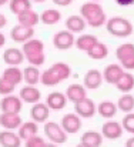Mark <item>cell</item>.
<instances>
[{
  "mask_svg": "<svg viewBox=\"0 0 134 147\" xmlns=\"http://www.w3.org/2000/svg\"><path fill=\"white\" fill-rule=\"evenodd\" d=\"M117 109L121 110L123 113H131L134 110V96L130 93H124L121 97L117 100Z\"/></svg>",
  "mask_w": 134,
  "mask_h": 147,
  "instance_id": "obj_30",
  "label": "cell"
},
{
  "mask_svg": "<svg viewBox=\"0 0 134 147\" xmlns=\"http://www.w3.org/2000/svg\"><path fill=\"white\" fill-rule=\"evenodd\" d=\"M48 116H50V109L47 107L46 103H34L33 107L30 109V117L37 124L47 121Z\"/></svg>",
  "mask_w": 134,
  "mask_h": 147,
  "instance_id": "obj_12",
  "label": "cell"
},
{
  "mask_svg": "<svg viewBox=\"0 0 134 147\" xmlns=\"http://www.w3.org/2000/svg\"><path fill=\"white\" fill-rule=\"evenodd\" d=\"M6 45V37H4V34L0 32V47H3Z\"/></svg>",
  "mask_w": 134,
  "mask_h": 147,
  "instance_id": "obj_44",
  "label": "cell"
},
{
  "mask_svg": "<svg viewBox=\"0 0 134 147\" xmlns=\"http://www.w3.org/2000/svg\"><path fill=\"white\" fill-rule=\"evenodd\" d=\"M44 147H59V144H54V143H46Z\"/></svg>",
  "mask_w": 134,
  "mask_h": 147,
  "instance_id": "obj_46",
  "label": "cell"
},
{
  "mask_svg": "<svg viewBox=\"0 0 134 147\" xmlns=\"http://www.w3.org/2000/svg\"><path fill=\"white\" fill-rule=\"evenodd\" d=\"M103 83V73L97 69H91L84 74L83 79V86L89 90H96L101 86Z\"/></svg>",
  "mask_w": 134,
  "mask_h": 147,
  "instance_id": "obj_11",
  "label": "cell"
},
{
  "mask_svg": "<svg viewBox=\"0 0 134 147\" xmlns=\"http://www.w3.org/2000/svg\"><path fill=\"white\" fill-rule=\"evenodd\" d=\"M60 126L63 127V130L67 133V134H76L80 129H81V120L80 117L74 113V114H66L63 119H61V123Z\"/></svg>",
  "mask_w": 134,
  "mask_h": 147,
  "instance_id": "obj_9",
  "label": "cell"
},
{
  "mask_svg": "<svg viewBox=\"0 0 134 147\" xmlns=\"http://www.w3.org/2000/svg\"><path fill=\"white\" fill-rule=\"evenodd\" d=\"M22 124V117L19 114H10L3 113L0 116V126L4 127V130H16Z\"/></svg>",
  "mask_w": 134,
  "mask_h": 147,
  "instance_id": "obj_19",
  "label": "cell"
},
{
  "mask_svg": "<svg viewBox=\"0 0 134 147\" xmlns=\"http://www.w3.org/2000/svg\"><path fill=\"white\" fill-rule=\"evenodd\" d=\"M40 82H42L44 86H47V87H53V86L61 83V82L59 80V77H57L50 69H47V70H44V71L42 73V76H40Z\"/></svg>",
  "mask_w": 134,
  "mask_h": 147,
  "instance_id": "obj_34",
  "label": "cell"
},
{
  "mask_svg": "<svg viewBox=\"0 0 134 147\" xmlns=\"http://www.w3.org/2000/svg\"><path fill=\"white\" fill-rule=\"evenodd\" d=\"M101 134H103V137H106L108 140H117V139H120L123 136V126L120 123H117V121L110 120V121L103 124Z\"/></svg>",
  "mask_w": 134,
  "mask_h": 147,
  "instance_id": "obj_10",
  "label": "cell"
},
{
  "mask_svg": "<svg viewBox=\"0 0 134 147\" xmlns=\"http://www.w3.org/2000/svg\"><path fill=\"white\" fill-rule=\"evenodd\" d=\"M30 9H32L30 0H10V11L14 14H20L22 11H26Z\"/></svg>",
  "mask_w": 134,
  "mask_h": 147,
  "instance_id": "obj_33",
  "label": "cell"
},
{
  "mask_svg": "<svg viewBox=\"0 0 134 147\" xmlns=\"http://www.w3.org/2000/svg\"><path fill=\"white\" fill-rule=\"evenodd\" d=\"M50 70H51L57 77H59V80H60V82H63V80L69 79V77H70V74H71V67H70L67 63H63V61L54 63V64L50 67Z\"/></svg>",
  "mask_w": 134,
  "mask_h": 147,
  "instance_id": "obj_28",
  "label": "cell"
},
{
  "mask_svg": "<svg viewBox=\"0 0 134 147\" xmlns=\"http://www.w3.org/2000/svg\"><path fill=\"white\" fill-rule=\"evenodd\" d=\"M33 34H34V27H27L22 24L14 26L10 32V37L16 43H26L27 40L33 39Z\"/></svg>",
  "mask_w": 134,
  "mask_h": 147,
  "instance_id": "obj_7",
  "label": "cell"
},
{
  "mask_svg": "<svg viewBox=\"0 0 134 147\" xmlns=\"http://www.w3.org/2000/svg\"><path fill=\"white\" fill-rule=\"evenodd\" d=\"M60 19H61V13H60L59 10H56V9L44 10V11L40 14V22L44 23V24H48V26L59 23Z\"/></svg>",
  "mask_w": 134,
  "mask_h": 147,
  "instance_id": "obj_32",
  "label": "cell"
},
{
  "mask_svg": "<svg viewBox=\"0 0 134 147\" xmlns=\"http://www.w3.org/2000/svg\"><path fill=\"white\" fill-rule=\"evenodd\" d=\"M64 94H66L67 100H70L73 103H77V101H80V100L87 97V89L83 84L74 83V84H70L67 87V90H66Z\"/></svg>",
  "mask_w": 134,
  "mask_h": 147,
  "instance_id": "obj_16",
  "label": "cell"
},
{
  "mask_svg": "<svg viewBox=\"0 0 134 147\" xmlns=\"http://www.w3.org/2000/svg\"><path fill=\"white\" fill-rule=\"evenodd\" d=\"M23 54L26 56H33V54H40L44 53V43L39 39H30L26 43H23Z\"/></svg>",
  "mask_w": 134,
  "mask_h": 147,
  "instance_id": "obj_21",
  "label": "cell"
},
{
  "mask_svg": "<svg viewBox=\"0 0 134 147\" xmlns=\"http://www.w3.org/2000/svg\"><path fill=\"white\" fill-rule=\"evenodd\" d=\"M87 56L93 60H101V59H106L108 56V47L104 45V43H100L97 42L91 49L87 51Z\"/></svg>",
  "mask_w": 134,
  "mask_h": 147,
  "instance_id": "obj_29",
  "label": "cell"
},
{
  "mask_svg": "<svg viewBox=\"0 0 134 147\" xmlns=\"http://www.w3.org/2000/svg\"><path fill=\"white\" fill-rule=\"evenodd\" d=\"M74 43H76L74 33L69 32L67 29L57 32L53 37V46L57 50H69L74 46Z\"/></svg>",
  "mask_w": 134,
  "mask_h": 147,
  "instance_id": "obj_4",
  "label": "cell"
},
{
  "mask_svg": "<svg viewBox=\"0 0 134 147\" xmlns=\"http://www.w3.org/2000/svg\"><path fill=\"white\" fill-rule=\"evenodd\" d=\"M81 143H84L89 147H100L103 144V134L98 131H94V130L86 131L81 136Z\"/></svg>",
  "mask_w": 134,
  "mask_h": 147,
  "instance_id": "obj_26",
  "label": "cell"
},
{
  "mask_svg": "<svg viewBox=\"0 0 134 147\" xmlns=\"http://www.w3.org/2000/svg\"><path fill=\"white\" fill-rule=\"evenodd\" d=\"M26 143H24V147H44L46 142L43 137H39L37 134L36 136H32V137H29L27 140H24Z\"/></svg>",
  "mask_w": 134,
  "mask_h": 147,
  "instance_id": "obj_38",
  "label": "cell"
},
{
  "mask_svg": "<svg viewBox=\"0 0 134 147\" xmlns=\"http://www.w3.org/2000/svg\"><path fill=\"white\" fill-rule=\"evenodd\" d=\"M74 111L80 119H91L97 113V107L91 98L86 97L77 103H74Z\"/></svg>",
  "mask_w": 134,
  "mask_h": 147,
  "instance_id": "obj_5",
  "label": "cell"
},
{
  "mask_svg": "<svg viewBox=\"0 0 134 147\" xmlns=\"http://www.w3.org/2000/svg\"><path fill=\"white\" fill-rule=\"evenodd\" d=\"M6 24H7V19H6V16L3 13H0V29H3Z\"/></svg>",
  "mask_w": 134,
  "mask_h": 147,
  "instance_id": "obj_43",
  "label": "cell"
},
{
  "mask_svg": "<svg viewBox=\"0 0 134 147\" xmlns=\"http://www.w3.org/2000/svg\"><path fill=\"white\" fill-rule=\"evenodd\" d=\"M1 113H10V114H19L22 111V98L14 94L4 96L0 101Z\"/></svg>",
  "mask_w": 134,
  "mask_h": 147,
  "instance_id": "obj_6",
  "label": "cell"
},
{
  "mask_svg": "<svg viewBox=\"0 0 134 147\" xmlns=\"http://www.w3.org/2000/svg\"><path fill=\"white\" fill-rule=\"evenodd\" d=\"M116 87H117L120 92H123V93L131 92L134 89V76L131 73H126V71H124V74L121 76V79L116 83Z\"/></svg>",
  "mask_w": 134,
  "mask_h": 147,
  "instance_id": "obj_31",
  "label": "cell"
},
{
  "mask_svg": "<svg viewBox=\"0 0 134 147\" xmlns=\"http://www.w3.org/2000/svg\"><path fill=\"white\" fill-rule=\"evenodd\" d=\"M37 131H39V126H37V123L36 121H26V123H22L20 124V127H19V137L22 139V140H27L29 137H32V136H36L37 134Z\"/></svg>",
  "mask_w": 134,
  "mask_h": 147,
  "instance_id": "obj_25",
  "label": "cell"
},
{
  "mask_svg": "<svg viewBox=\"0 0 134 147\" xmlns=\"http://www.w3.org/2000/svg\"><path fill=\"white\" fill-rule=\"evenodd\" d=\"M0 146L1 147H20L22 139L13 130H4L0 133Z\"/></svg>",
  "mask_w": 134,
  "mask_h": 147,
  "instance_id": "obj_20",
  "label": "cell"
},
{
  "mask_svg": "<svg viewBox=\"0 0 134 147\" xmlns=\"http://www.w3.org/2000/svg\"><path fill=\"white\" fill-rule=\"evenodd\" d=\"M19 97L22 98V101L24 103H30V104H34V103H39L40 98H42V93L40 90L36 87V86H24L20 93H19Z\"/></svg>",
  "mask_w": 134,
  "mask_h": 147,
  "instance_id": "obj_13",
  "label": "cell"
},
{
  "mask_svg": "<svg viewBox=\"0 0 134 147\" xmlns=\"http://www.w3.org/2000/svg\"><path fill=\"white\" fill-rule=\"evenodd\" d=\"M121 126H123V130H126V131H129V133H131L134 134V113H127L126 116H124V119H123V121H121Z\"/></svg>",
  "mask_w": 134,
  "mask_h": 147,
  "instance_id": "obj_36",
  "label": "cell"
},
{
  "mask_svg": "<svg viewBox=\"0 0 134 147\" xmlns=\"http://www.w3.org/2000/svg\"><path fill=\"white\" fill-rule=\"evenodd\" d=\"M119 6H133L134 0H114Z\"/></svg>",
  "mask_w": 134,
  "mask_h": 147,
  "instance_id": "obj_42",
  "label": "cell"
},
{
  "mask_svg": "<svg viewBox=\"0 0 134 147\" xmlns=\"http://www.w3.org/2000/svg\"><path fill=\"white\" fill-rule=\"evenodd\" d=\"M24 54L20 49H16V47H10V49H6L3 53V60L7 66H19L23 63L24 60Z\"/></svg>",
  "mask_w": 134,
  "mask_h": 147,
  "instance_id": "obj_15",
  "label": "cell"
},
{
  "mask_svg": "<svg viewBox=\"0 0 134 147\" xmlns=\"http://www.w3.org/2000/svg\"><path fill=\"white\" fill-rule=\"evenodd\" d=\"M106 29L107 32L114 36V37H129L133 34V24L129 19L126 17H120V16H116V17H111V19H107V23H106Z\"/></svg>",
  "mask_w": 134,
  "mask_h": 147,
  "instance_id": "obj_2",
  "label": "cell"
},
{
  "mask_svg": "<svg viewBox=\"0 0 134 147\" xmlns=\"http://www.w3.org/2000/svg\"><path fill=\"white\" fill-rule=\"evenodd\" d=\"M30 1H34V3H43L46 0H30Z\"/></svg>",
  "mask_w": 134,
  "mask_h": 147,
  "instance_id": "obj_49",
  "label": "cell"
},
{
  "mask_svg": "<svg viewBox=\"0 0 134 147\" xmlns=\"http://www.w3.org/2000/svg\"><path fill=\"white\" fill-rule=\"evenodd\" d=\"M4 80H7L9 83H11L13 86H17L19 83L23 82V71L17 67V66H9L1 76Z\"/></svg>",
  "mask_w": 134,
  "mask_h": 147,
  "instance_id": "obj_22",
  "label": "cell"
},
{
  "mask_svg": "<svg viewBox=\"0 0 134 147\" xmlns=\"http://www.w3.org/2000/svg\"><path fill=\"white\" fill-rule=\"evenodd\" d=\"M117 110H119L117 104L110 101V100H104L97 106V113L104 119H113L117 114Z\"/></svg>",
  "mask_w": 134,
  "mask_h": 147,
  "instance_id": "obj_23",
  "label": "cell"
},
{
  "mask_svg": "<svg viewBox=\"0 0 134 147\" xmlns=\"http://www.w3.org/2000/svg\"><path fill=\"white\" fill-rule=\"evenodd\" d=\"M120 66L124 70H134V56H130V57H126V59L120 60Z\"/></svg>",
  "mask_w": 134,
  "mask_h": 147,
  "instance_id": "obj_40",
  "label": "cell"
},
{
  "mask_svg": "<svg viewBox=\"0 0 134 147\" xmlns=\"http://www.w3.org/2000/svg\"><path fill=\"white\" fill-rule=\"evenodd\" d=\"M80 16L90 27H100L107 23V16L98 1H87L80 7Z\"/></svg>",
  "mask_w": 134,
  "mask_h": 147,
  "instance_id": "obj_1",
  "label": "cell"
},
{
  "mask_svg": "<svg viewBox=\"0 0 134 147\" xmlns=\"http://www.w3.org/2000/svg\"><path fill=\"white\" fill-rule=\"evenodd\" d=\"M46 104L50 110H63L67 106V97H66L64 93L54 92V93H50L47 96Z\"/></svg>",
  "mask_w": 134,
  "mask_h": 147,
  "instance_id": "obj_14",
  "label": "cell"
},
{
  "mask_svg": "<svg viewBox=\"0 0 134 147\" xmlns=\"http://www.w3.org/2000/svg\"><path fill=\"white\" fill-rule=\"evenodd\" d=\"M64 24H66V29H67L69 32H71V33L84 32V29L87 27L86 20H84L81 16H79V14H74V16L67 17V20H66Z\"/></svg>",
  "mask_w": 134,
  "mask_h": 147,
  "instance_id": "obj_18",
  "label": "cell"
},
{
  "mask_svg": "<svg viewBox=\"0 0 134 147\" xmlns=\"http://www.w3.org/2000/svg\"><path fill=\"white\" fill-rule=\"evenodd\" d=\"M54 4L57 6H61V7H66V6H70L73 3V0H53Z\"/></svg>",
  "mask_w": 134,
  "mask_h": 147,
  "instance_id": "obj_41",
  "label": "cell"
},
{
  "mask_svg": "<svg viewBox=\"0 0 134 147\" xmlns=\"http://www.w3.org/2000/svg\"><path fill=\"white\" fill-rule=\"evenodd\" d=\"M14 87H16V86H13L11 83H9L7 80H4L3 77H0V94H3V96L13 94Z\"/></svg>",
  "mask_w": 134,
  "mask_h": 147,
  "instance_id": "obj_37",
  "label": "cell"
},
{
  "mask_svg": "<svg viewBox=\"0 0 134 147\" xmlns=\"http://www.w3.org/2000/svg\"><path fill=\"white\" fill-rule=\"evenodd\" d=\"M10 0H0V6H4L6 3H9Z\"/></svg>",
  "mask_w": 134,
  "mask_h": 147,
  "instance_id": "obj_47",
  "label": "cell"
},
{
  "mask_svg": "<svg viewBox=\"0 0 134 147\" xmlns=\"http://www.w3.org/2000/svg\"><path fill=\"white\" fill-rule=\"evenodd\" d=\"M116 56H117L119 60H123L126 57L134 56V45L133 43H126V45L119 46L117 50H116Z\"/></svg>",
  "mask_w": 134,
  "mask_h": 147,
  "instance_id": "obj_35",
  "label": "cell"
},
{
  "mask_svg": "<svg viewBox=\"0 0 134 147\" xmlns=\"http://www.w3.org/2000/svg\"><path fill=\"white\" fill-rule=\"evenodd\" d=\"M98 40H97V37L96 36H93V34H83V36H80L79 39H76V43H74V46L77 47L79 50H81V51H89L96 43H97Z\"/></svg>",
  "mask_w": 134,
  "mask_h": 147,
  "instance_id": "obj_27",
  "label": "cell"
},
{
  "mask_svg": "<svg viewBox=\"0 0 134 147\" xmlns=\"http://www.w3.org/2000/svg\"><path fill=\"white\" fill-rule=\"evenodd\" d=\"M124 69L120 66V64H114V63H111V64H108L104 70H103V80L106 82V83H108V84H114L116 86V83L121 79V76L124 74Z\"/></svg>",
  "mask_w": 134,
  "mask_h": 147,
  "instance_id": "obj_8",
  "label": "cell"
},
{
  "mask_svg": "<svg viewBox=\"0 0 134 147\" xmlns=\"http://www.w3.org/2000/svg\"><path fill=\"white\" fill-rule=\"evenodd\" d=\"M40 70L36 66H27L23 70V82H26V84L29 86H36L40 82Z\"/></svg>",
  "mask_w": 134,
  "mask_h": 147,
  "instance_id": "obj_24",
  "label": "cell"
},
{
  "mask_svg": "<svg viewBox=\"0 0 134 147\" xmlns=\"http://www.w3.org/2000/svg\"><path fill=\"white\" fill-rule=\"evenodd\" d=\"M26 60L30 63V66H42L46 60V54L44 53H40V54H33V56H26Z\"/></svg>",
  "mask_w": 134,
  "mask_h": 147,
  "instance_id": "obj_39",
  "label": "cell"
},
{
  "mask_svg": "<svg viewBox=\"0 0 134 147\" xmlns=\"http://www.w3.org/2000/svg\"><path fill=\"white\" fill-rule=\"evenodd\" d=\"M89 1H98V0H89Z\"/></svg>",
  "mask_w": 134,
  "mask_h": 147,
  "instance_id": "obj_50",
  "label": "cell"
},
{
  "mask_svg": "<svg viewBox=\"0 0 134 147\" xmlns=\"http://www.w3.org/2000/svg\"><path fill=\"white\" fill-rule=\"evenodd\" d=\"M126 147H134V137H130V139L126 142Z\"/></svg>",
  "mask_w": 134,
  "mask_h": 147,
  "instance_id": "obj_45",
  "label": "cell"
},
{
  "mask_svg": "<svg viewBox=\"0 0 134 147\" xmlns=\"http://www.w3.org/2000/svg\"><path fill=\"white\" fill-rule=\"evenodd\" d=\"M44 134L50 140V143L54 144H63L67 142V133L63 130V127L54 121H47L44 126Z\"/></svg>",
  "mask_w": 134,
  "mask_h": 147,
  "instance_id": "obj_3",
  "label": "cell"
},
{
  "mask_svg": "<svg viewBox=\"0 0 134 147\" xmlns=\"http://www.w3.org/2000/svg\"><path fill=\"white\" fill-rule=\"evenodd\" d=\"M76 147H89V146H86L84 143H81V142H80V143H79V144H77Z\"/></svg>",
  "mask_w": 134,
  "mask_h": 147,
  "instance_id": "obj_48",
  "label": "cell"
},
{
  "mask_svg": "<svg viewBox=\"0 0 134 147\" xmlns=\"http://www.w3.org/2000/svg\"><path fill=\"white\" fill-rule=\"evenodd\" d=\"M17 22L22 26H27V27H34L36 24L40 23V14H37L34 10H26L22 11L20 14H17Z\"/></svg>",
  "mask_w": 134,
  "mask_h": 147,
  "instance_id": "obj_17",
  "label": "cell"
}]
</instances>
